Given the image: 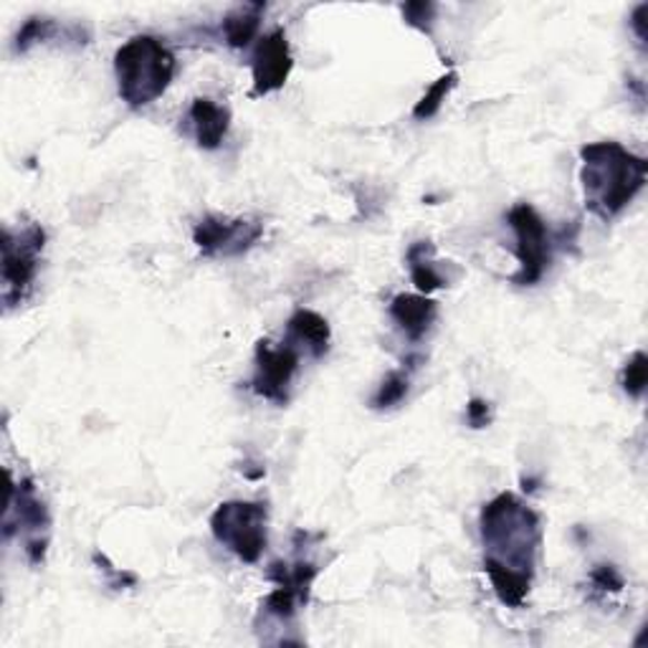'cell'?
<instances>
[{
    "label": "cell",
    "mask_w": 648,
    "mask_h": 648,
    "mask_svg": "<svg viewBox=\"0 0 648 648\" xmlns=\"http://www.w3.org/2000/svg\"><path fill=\"white\" fill-rule=\"evenodd\" d=\"M580 183L585 208L600 220L620 216L644 191L648 163L620 145V142H590L580 150Z\"/></svg>",
    "instance_id": "6da1fadb"
},
{
    "label": "cell",
    "mask_w": 648,
    "mask_h": 648,
    "mask_svg": "<svg viewBox=\"0 0 648 648\" xmlns=\"http://www.w3.org/2000/svg\"><path fill=\"white\" fill-rule=\"evenodd\" d=\"M479 529H482L484 560L527 575V578L535 575L537 553L543 545V525H539V514L527 507L520 496L502 492L490 504H484Z\"/></svg>",
    "instance_id": "7a4b0ae2"
},
{
    "label": "cell",
    "mask_w": 648,
    "mask_h": 648,
    "mask_svg": "<svg viewBox=\"0 0 648 648\" xmlns=\"http://www.w3.org/2000/svg\"><path fill=\"white\" fill-rule=\"evenodd\" d=\"M120 96L132 110L157 102L175 76V56L155 35H132L114 56Z\"/></svg>",
    "instance_id": "3957f363"
},
{
    "label": "cell",
    "mask_w": 648,
    "mask_h": 648,
    "mask_svg": "<svg viewBox=\"0 0 648 648\" xmlns=\"http://www.w3.org/2000/svg\"><path fill=\"white\" fill-rule=\"evenodd\" d=\"M269 510L264 502H224L210 514V532L241 563H259L269 535Z\"/></svg>",
    "instance_id": "277c9868"
},
{
    "label": "cell",
    "mask_w": 648,
    "mask_h": 648,
    "mask_svg": "<svg viewBox=\"0 0 648 648\" xmlns=\"http://www.w3.org/2000/svg\"><path fill=\"white\" fill-rule=\"evenodd\" d=\"M0 246H3V266H0L3 305L11 309L29 297L35 274H39L43 246H47V230L39 224H23L21 228L6 226Z\"/></svg>",
    "instance_id": "5b68a950"
},
{
    "label": "cell",
    "mask_w": 648,
    "mask_h": 648,
    "mask_svg": "<svg viewBox=\"0 0 648 648\" xmlns=\"http://www.w3.org/2000/svg\"><path fill=\"white\" fill-rule=\"evenodd\" d=\"M510 228L514 230L517 246H514V256L520 261V271L512 277V284L517 287H532L545 277V271L553 264V248L557 238L549 234L543 216L529 206V203H517L507 213Z\"/></svg>",
    "instance_id": "8992f818"
},
{
    "label": "cell",
    "mask_w": 648,
    "mask_h": 648,
    "mask_svg": "<svg viewBox=\"0 0 648 648\" xmlns=\"http://www.w3.org/2000/svg\"><path fill=\"white\" fill-rule=\"evenodd\" d=\"M23 529V549L29 555L31 565H41L47 557L49 547V529L51 517L47 510V502L41 500L39 490H35L33 479H21V482H11V492H8V507L3 532L11 539L13 532Z\"/></svg>",
    "instance_id": "52a82bcc"
},
{
    "label": "cell",
    "mask_w": 648,
    "mask_h": 648,
    "mask_svg": "<svg viewBox=\"0 0 648 648\" xmlns=\"http://www.w3.org/2000/svg\"><path fill=\"white\" fill-rule=\"evenodd\" d=\"M299 370V350L291 342L274 344L259 340L254 352L251 390L266 401L284 405L289 401V388Z\"/></svg>",
    "instance_id": "ba28073f"
},
{
    "label": "cell",
    "mask_w": 648,
    "mask_h": 648,
    "mask_svg": "<svg viewBox=\"0 0 648 648\" xmlns=\"http://www.w3.org/2000/svg\"><path fill=\"white\" fill-rule=\"evenodd\" d=\"M264 224L256 218L203 216L193 228V244L203 256H241L261 241Z\"/></svg>",
    "instance_id": "9c48e42d"
},
{
    "label": "cell",
    "mask_w": 648,
    "mask_h": 648,
    "mask_svg": "<svg viewBox=\"0 0 648 648\" xmlns=\"http://www.w3.org/2000/svg\"><path fill=\"white\" fill-rule=\"evenodd\" d=\"M295 59H291L287 33L281 29L266 33L251 56L254 71V92L251 96H266L279 92L289 82Z\"/></svg>",
    "instance_id": "30bf717a"
},
{
    "label": "cell",
    "mask_w": 648,
    "mask_h": 648,
    "mask_svg": "<svg viewBox=\"0 0 648 648\" xmlns=\"http://www.w3.org/2000/svg\"><path fill=\"white\" fill-rule=\"evenodd\" d=\"M388 312L408 340L421 342L425 332L431 330V325L436 322L439 305L425 295H398L390 301Z\"/></svg>",
    "instance_id": "8fae6325"
},
{
    "label": "cell",
    "mask_w": 648,
    "mask_h": 648,
    "mask_svg": "<svg viewBox=\"0 0 648 648\" xmlns=\"http://www.w3.org/2000/svg\"><path fill=\"white\" fill-rule=\"evenodd\" d=\"M188 122L193 127L195 142L203 150H218L220 142L226 140L230 127L228 106H220L208 96H198L188 110Z\"/></svg>",
    "instance_id": "7c38bea8"
},
{
    "label": "cell",
    "mask_w": 648,
    "mask_h": 648,
    "mask_svg": "<svg viewBox=\"0 0 648 648\" xmlns=\"http://www.w3.org/2000/svg\"><path fill=\"white\" fill-rule=\"evenodd\" d=\"M332 330L322 315L312 312V309H297L287 322V342L295 344L299 350H307L312 358H325L330 350Z\"/></svg>",
    "instance_id": "4fadbf2b"
},
{
    "label": "cell",
    "mask_w": 648,
    "mask_h": 648,
    "mask_svg": "<svg viewBox=\"0 0 648 648\" xmlns=\"http://www.w3.org/2000/svg\"><path fill=\"white\" fill-rule=\"evenodd\" d=\"M433 254H436V246H433L431 241H415L405 254V261H408V269H411V279L415 284V289L425 297L446 287V279H443L436 261H433Z\"/></svg>",
    "instance_id": "5bb4252c"
},
{
    "label": "cell",
    "mask_w": 648,
    "mask_h": 648,
    "mask_svg": "<svg viewBox=\"0 0 648 648\" xmlns=\"http://www.w3.org/2000/svg\"><path fill=\"white\" fill-rule=\"evenodd\" d=\"M264 11H266L264 3H246L234 8V11L224 18L220 31H224V39L230 49H246L248 43L256 39Z\"/></svg>",
    "instance_id": "9a60e30c"
},
{
    "label": "cell",
    "mask_w": 648,
    "mask_h": 648,
    "mask_svg": "<svg viewBox=\"0 0 648 648\" xmlns=\"http://www.w3.org/2000/svg\"><path fill=\"white\" fill-rule=\"evenodd\" d=\"M484 573L490 575L496 598H500L504 606H507V608H522V606H525V600L529 596V588H532V578H527V575L514 573V570H507V567L496 565L492 560H484Z\"/></svg>",
    "instance_id": "2e32d148"
},
{
    "label": "cell",
    "mask_w": 648,
    "mask_h": 648,
    "mask_svg": "<svg viewBox=\"0 0 648 648\" xmlns=\"http://www.w3.org/2000/svg\"><path fill=\"white\" fill-rule=\"evenodd\" d=\"M317 575H319V567L315 563L297 560V563H271L266 578L281 585V588L295 590L301 600L309 603V590H312V583Z\"/></svg>",
    "instance_id": "e0dca14e"
},
{
    "label": "cell",
    "mask_w": 648,
    "mask_h": 648,
    "mask_svg": "<svg viewBox=\"0 0 648 648\" xmlns=\"http://www.w3.org/2000/svg\"><path fill=\"white\" fill-rule=\"evenodd\" d=\"M408 388H411V376L408 370H390L383 378V383L378 385L376 395L370 398V405L376 411H388V408H395L405 401Z\"/></svg>",
    "instance_id": "ac0fdd59"
},
{
    "label": "cell",
    "mask_w": 648,
    "mask_h": 648,
    "mask_svg": "<svg viewBox=\"0 0 648 648\" xmlns=\"http://www.w3.org/2000/svg\"><path fill=\"white\" fill-rule=\"evenodd\" d=\"M456 84H459L456 71H449V74H443L441 79H436V82L431 84L429 92L421 96V102L413 106V117L415 120L436 117L439 110L443 106V102H446V96L454 92Z\"/></svg>",
    "instance_id": "d6986e66"
},
{
    "label": "cell",
    "mask_w": 648,
    "mask_h": 648,
    "mask_svg": "<svg viewBox=\"0 0 648 648\" xmlns=\"http://www.w3.org/2000/svg\"><path fill=\"white\" fill-rule=\"evenodd\" d=\"M56 33H59V29H56V23L51 21V18L33 16L21 25V31H18L16 41H13V51L16 53H25L33 47V43L49 41L51 35H56Z\"/></svg>",
    "instance_id": "ffe728a7"
},
{
    "label": "cell",
    "mask_w": 648,
    "mask_h": 648,
    "mask_svg": "<svg viewBox=\"0 0 648 648\" xmlns=\"http://www.w3.org/2000/svg\"><path fill=\"white\" fill-rule=\"evenodd\" d=\"M299 606H307V603L301 600L295 590L281 588V585H277V588L269 593V598L264 600L261 608H264L266 616L277 618V620H281V624H289V620L297 616Z\"/></svg>",
    "instance_id": "44dd1931"
},
{
    "label": "cell",
    "mask_w": 648,
    "mask_h": 648,
    "mask_svg": "<svg viewBox=\"0 0 648 648\" xmlns=\"http://www.w3.org/2000/svg\"><path fill=\"white\" fill-rule=\"evenodd\" d=\"M620 385L631 398H641L648 385V358L646 352H636L631 360L626 362L624 376H620Z\"/></svg>",
    "instance_id": "7402d4cb"
},
{
    "label": "cell",
    "mask_w": 648,
    "mask_h": 648,
    "mask_svg": "<svg viewBox=\"0 0 648 648\" xmlns=\"http://www.w3.org/2000/svg\"><path fill=\"white\" fill-rule=\"evenodd\" d=\"M401 11L408 25L433 35V23H436V11H439L436 3H431V0H425L423 3V0H419V3L401 6Z\"/></svg>",
    "instance_id": "603a6c76"
},
{
    "label": "cell",
    "mask_w": 648,
    "mask_h": 648,
    "mask_svg": "<svg viewBox=\"0 0 648 648\" xmlns=\"http://www.w3.org/2000/svg\"><path fill=\"white\" fill-rule=\"evenodd\" d=\"M590 585L596 588L598 593H620L624 590V575L618 573L616 565H598L593 567L590 573Z\"/></svg>",
    "instance_id": "cb8c5ba5"
},
{
    "label": "cell",
    "mask_w": 648,
    "mask_h": 648,
    "mask_svg": "<svg viewBox=\"0 0 648 648\" xmlns=\"http://www.w3.org/2000/svg\"><path fill=\"white\" fill-rule=\"evenodd\" d=\"M466 421L472 429H486L492 423V403L484 398H472L466 405Z\"/></svg>",
    "instance_id": "d4e9b609"
},
{
    "label": "cell",
    "mask_w": 648,
    "mask_h": 648,
    "mask_svg": "<svg viewBox=\"0 0 648 648\" xmlns=\"http://www.w3.org/2000/svg\"><path fill=\"white\" fill-rule=\"evenodd\" d=\"M646 16H648V6L644 3V6H638L636 11H634V16H631V29H634V33H636V39H638V43H641V47H646Z\"/></svg>",
    "instance_id": "484cf974"
}]
</instances>
